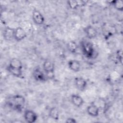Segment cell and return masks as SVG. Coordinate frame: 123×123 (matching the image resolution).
Returning <instances> with one entry per match:
<instances>
[{
  "instance_id": "1",
  "label": "cell",
  "mask_w": 123,
  "mask_h": 123,
  "mask_svg": "<svg viewBox=\"0 0 123 123\" xmlns=\"http://www.w3.org/2000/svg\"><path fill=\"white\" fill-rule=\"evenodd\" d=\"M25 98L23 96L16 94L9 97L6 100V104L12 110L21 112L25 107Z\"/></svg>"
},
{
  "instance_id": "2",
  "label": "cell",
  "mask_w": 123,
  "mask_h": 123,
  "mask_svg": "<svg viewBox=\"0 0 123 123\" xmlns=\"http://www.w3.org/2000/svg\"><path fill=\"white\" fill-rule=\"evenodd\" d=\"M23 65L21 61L16 58H12L7 67V70L12 75L18 78L23 77Z\"/></svg>"
},
{
  "instance_id": "3",
  "label": "cell",
  "mask_w": 123,
  "mask_h": 123,
  "mask_svg": "<svg viewBox=\"0 0 123 123\" xmlns=\"http://www.w3.org/2000/svg\"><path fill=\"white\" fill-rule=\"evenodd\" d=\"M81 51L84 56L87 59H92L95 55V49L92 42L87 40H83L80 42Z\"/></svg>"
},
{
  "instance_id": "4",
  "label": "cell",
  "mask_w": 123,
  "mask_h": 123,
  "mask_svg": "<svg viewBox=\"0 0 123 123\" xmlns=\"http://www.w3.org/2000/svg\"><path fill=\"white\" fill-rule=\"evenodd\" d=\"M42 69L46 74L48 79H52L54 77L55 64L50 60H46L43 63Z\"/></svg>"
},
{
  "instance_id": "5",
  "label": "cell",
  "mask_w": 123,
  "mask_h": 123,
  "mask_svg": "<svg viewBox=\"0 0 123 123\" xmlns=\"http://www.w3.org/2000/svg\"><path fill=\"white\" fill-rule=\"evenodd\" d=\"M33 76L36 81L41 83L45 82L48 80V77L43 70L39 66L35 67L33 70Z\"/></svg>"
},
{
  "instance_id": "6",
  "label": "cell",
  "mask_w": 123,
  "mask_h": 123,
  "mask_svg": "<svg viewBox=\"0 0 123 123\" xmlns=\"http://www.w3.org/2000/svg\"><path fill=\"white\" fill-rule=\"evenodd\" d=\"M102 32L103 37L106 39H108L115 35L117 33V30L115 26L106 23L102 27Z\"/></svg>"
},
{
  "instance_id": "7",
  "label": "cell",
  "mask_w": 123,
  "mask_h": 123,
  "mask_svg": "<svg viewBox=\"0 0 123 123\" xmlns=\"http://www.w3.org/2000/svg\"><path fill=\"white\" fill-rule=\"evenodd\" d=\"M24 118L26 122L28 123H34L37 119V114L33 110L30 109L25 110L24 111Z\"/></svg>"
},
{
  "instance_id": "8",
  "label": "cell",
  "mask_w": 123,
  "mask_h": 123,
  "mask_svg": "<svg viewBox=\"0 0 123 123\" xmlns=\"http://www.w3.org/2000/svg\"><path fill=\"white\" fill-rule=\"evenodd\" d=\"M76 88L80 91H84L87 86V81L83 77H76L74 80Z\"/></svg>"
},
{
  "instance_id": "9",
  "label": "cell",
  "mask_w": 123,
  "mask_h": 123,
  "mask_svg": "<svg viewBox=\"0 0 123 123\" xmlns=\"http://www.w3.org/2000/svg\"><path fill=\"white\" fill-rule=\"evenodd\" d=\"M27 37L25 30L22 27L18 26L15 28L14 39L17 42H20L25 39Z\"/></svg>"
},
{
  "instance_id": "10",
  "label": "cell",
  "mask_w": 123,
  "mask_h": 123,
  "mask_svg": "<svg viewBox=\"0 0 123 123\" xmlns=\"http://www.w3.org/2000/svg\"><path fill=\"white\" fill-rule=\"evenodd\" d=\"M32 19L35 24L37 25H42L45 22L43 15L37 9H34L32 12Z\"/></svg>"
},
{
  "instance_id": "11",
  "label": "cell",
  "mask_w": 123,
  "mask_h": 123,
  "mask_svg": "<svg viewBox=\"0 0 123 123\" xmlns=\"http://www.w3.org/2000/svg\"><path fill=\"white\" fill-rule=\"evenodd\" d=\"M84 32L86 37L90 39H94L97 37L98 31L94 26L88 25L84 28Z\"/></svg>"
},
{
  "instance_id": "12",
  "label": "cell",
  "mask_w": 123,
  "mask_h": 123,
  "mask_svg": "<svg viewBox=\"0 0 123 123\" xmlns=\"http://www.w3.org/2000/svg\"><path fill=\"white\" fill-rule=\"evenodd\" d=\"M86 112L89 116L93 117H96L99 115L100 109L98 105L92 103L87 107Z\"/></svg>"
},
{
  "instance_id": "13",
  "label": "cell",
  "mask_w": 123,
  "mask_h": 123,
  "mask_svg": "<svg viewBox=\"0 0 123 123\" xmlns=\"http://www.w3.org/2000/svg\"><path fill=\"white\" fill-rule=\"evenodd\" d=\"M15 28L6 26L3 32V37L6 41H11L14 39Z\"/></svg>"
},
{
  "instance_id": "14",
  "label": "cell",
  "mask_w": 123,
  "mask_h": 123,
  "mask_svg": "<svg viewBox=\"0 0 123 123\" xmlns=\"http://www.w3.org/2000/svg\"><path fill=\"white\" fill-rule=\"evenodd\" d=\"M68 67L72 72H78L81 70V64L77 60H71L68 62Z\"/></svg>"
},
{
  "instance_id": "15",
  "label": "cell",
  "mask_w": 123,
  "mask_h": 123,
  "mask_svg": "<svg viewBox=\"0 0 123 123\" xmlns=\"http://www.w3.org/2000/svg\"><path fill=\"white\" fill-rule=\"evenodd\" d=\"M87 1L78 0H68L67 1L69 7L72 10H75L80 7H82L86 5Z\"/></svg>"
},
{
  "instance_id": "16",
  "label": "cell",
  "mask_w": 123,
  "mask_h": 123,
  "mask_svg": "<svg viewBox=\"0 0 123 123\" xmlns=\"http://www.w3.org/2000/svg\"><path fill=\"white\" fill-rule=\"evenodd\" d=\"M71 100L72 104L74 106L78 108L81 107L84 103V99L78 94H74L72 95L71 97Z\"/></svg>"
},
{
  "instance_id": "17",
  "label": "cell",
  "mask_w": 123,
  "mask_h": 123,
  "mask_svg": "<svg viewBox=\"0 0 123 123\" xmlns=\"http://www.w3.org/2000/svg\"><path fill=\"white\" fill-rule=\"evenodd\" d=\"M49 116L51 119L58 121L60 118V111L58 109L55 107L50 108L49 111Z\"/></svg>"
},
{
  "instance_id": "18",
  "label": "cell",
  "mask_w": 123,
  "mask_h": 123,
  "mask_svg": "<svg viewBox=\"0 0 123 123\" xmlns=\"http://www.w3.org/2000/svg\"><path fill=\"white\" fill-rule=\"evenodd\" d=\"M67 49L72 53H75L78 50V46L75 41L71 40L69 41L66 45Z\"/></svg>"
},
{
  "instance_id": "19",
  "label": "cell",
  "mask_w": 123,
  "mask_h": 123,
  "mask_svg": "<svg viewBox=\"0 0 123 123\" xmlns=\"http://www.w3.org/2000/svg\"><path fill=\"white\" fill-rule=\"evenodd\" d=\"M110 2L116 10L120 12L123 11V1L122 0H113Z\"/></svg>"
},
{
  "instance_id": "20",
  "label": "cell",
  "mask_w": 123,
  "mask_h": 123,
  "mask_svg": "<svg viewBox=\"0 0 123 123\" xmlns=\"http://www.w3.org/2000/svg\"><path fill=\"white\" fill-rule=\"evenodd\" d=\"M116 59L117 60L121 63L122 64L123 62V52L122 50H118L116 54Z\"/></svg>"
},
{
  "instance_id": "21",
  "label": "cell",
  "mask_w": 123,
  "mask_h": 123,
  "mask_svg": "<svg viewBox=\"0 0 123 123\" xmlns=\"http://www.w3.org/2000/svg\"><path fill=\"white\" fill-rule=\"evenodd\" d=\"M65 122L67 123H77V121L74 118L69 117L66 119Z\"/></svg>"
}]
</instances>
